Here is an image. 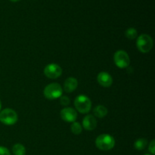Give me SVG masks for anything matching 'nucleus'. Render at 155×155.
<instances>
[{
  "mask_svg": "<svg viewBox=\"0 0 155 155\" xmlns=\"http://www.w3.org/2000/svg\"><path fill=\"white\" fill-rule=\"evenodd\" d=\"M95 145L101 151L111 150L115 145L114 138L109 134H101L95 139Z\"/></svg>",
  "mask_w": 155,
  "mask_h": 155,
  "instance_id": "f257e3e1",
  "label": "nucleus"
},
{
  "mask_svg": "<svg viewBox=\"0 0 155 155\" xmlns=\"http://www.w3.org/2000/svg\"><path fill=\"white\" fill-rule=\"evenodd\" d=\"M74 106L80 113L87 114L92 108V101L86 95H80L74 100Z\"/></svg>",
  "mask_w": 155,
  "mask_h": 155,
  "instance_id": "f03ea898",
  "label": "nucleus"
},
{
  "mask_svg": "<svg viewBox=\"0 0 155 155\" xmlns=\"http://www.w3.org/2000/svg\"><path fill=\"white\" fill-rule=\"evenodd\" d=\"M44 96L49 100H54L62 96L63 89L57 83H52L46 86L44 89Z\"/></svg>",
  "mask_w": 155,
  "mask_h": 155,
  "instance_id": "7ed1b4c3",
  "label": "nucleus"
},
{
  "mask_svg": "<svg viewBox=\"0 0 155 155\" xmlns=\"http://www.w3.org/2000/svg\"><path fill=\"white\" fill-rule=\"evenodd\" d=\"M136 46L142 53H148L153 48V39L149 35L142 34L138 36Z\"/></svg>",
  "mask_w": 155,
  "mask_h": 155,
  "instance_id": "20e7f679",
  "label": "nucleus"
},
{
  "mask_svg": "<svg viewBox=\"0 0 155 155\" xmlns=\"http://www.w3.org/2000/svg\"><path fill=\"white\" fill-rule=\"evenodd\" d=\"M16 111L11 108H5L0 112V122L7 126L14 125L18 121Z\"/></svg>",
  "mask_w": 155,
  "mask_h": 155,
  "instance_id": "39448f33",
  "label": "nucleus"
},
{
  "mask_svg": "<svg viewBox=\"0 0 155 155\" xmlns=\"http://www.w3.org/2000/svg\"><path fill=\"white\" fill-rule=\"evenodd\" d=\"M114 61L116 66L120 69H124L130 66V58L127 51L124 50L117 51L114 54Z\"/></svg>",
  "mask_w": 155,
  "mask_h": 155,
  "instance_id": "423d86ee",
  "label": "nucleus"
},
{
  "mask_svg": "<svg viewBox=\"0 0 155 155\" xmlns=\"http://www.w3.org/2000/svg\"><path fill=\"white\" fill-rule=\"evenodd\" d=\"M44 74L49 79H57L61 76L62 68L57 64H49L44 68Z\"/></svg>",
  "mask_w": 155,
  "mask_h": 155,
  "instance_id": "0eeeda50",
  "label": "nucleus"
},
{
  "mask_svg": "<svg viewBox=\"0 0 155 155\" xmlns=\"http://www.w3.org/2000/svg\"><path fill=\"white\" fill-rule=\"evenodd\" d=\"M61 117L64 121L68 123L75 122L77 118V113L72 107H65L61 110Z\"/></svg>",
  "mask_w": 155,
  "mask_h": 155,
  "instance_id": "6e6552de",
  "label": "nucleus"
},
{
  "mask_svg": "<svg viewBox=\"0 0 155 155\" xmlns=\"http://www.w3.org/2000/svg\"><path fill=\"white\" fill-rule=\"evenodd\" d=\"M97 80H98V83L103 87H110L113 83V78L108 73L104 72V71L98 74Z\"/></svg>",
  "mask_w": 155,
  "mask_h": 155,
  "instance_id": "1a4fd4ad",
  "label": "nucleus"
},
{
  "mask_svg": "<svg viewBox=\"0 0 155 155\" xmlns=\"http://www.w3.org/2000/svg\"><path fill=\"white\" fill-rule=\"evenodd\" d=\"M83 127L86 130L92 131L97 127V120L93 115H86L83 120Z\"/></svg>",
  "mask_w": 155,
  "mask_h": 155,
  "instance_id": "9d476101",
  "label": "nucleus"
},
{
  "mask_svg": "<svg viewBox=\"0 0 155 155\" xmlns=\"http://www.w3.org/2000/svg\"><path fill=\"white\" fill-rule=\"evenodd\" d=\"M78 86V81L74 77H68L64 83V92L68 93L73 92Z\"/></svg>",
  "mask_w": 155,
  "mask_h": 155,
  "instance_id": "9b49d317",
  "label": "nucleus"
},
{
  "mask_svg": "<svg viewBox=\"0 0 155 155\" xmlns=\"http://www.w3.org/2000/svg\"><path fill=\"white\" fill-rule=\"evenodd\" d=\"M107 109L104 105H98L94 108L93 114L98 118H103L107 114Z\"/></svg>",
  "mask_w": 155,
  "mask_h": 155,
  "instance_id": "f8f14e48",
  "label": "nucleus"
},
{
  "mask_svg": "<svg viewBox=\"0 0 155 155\" xmlns=\"http://www.w3.org/2000/svg\"><path fill=\"white\" fill-rule=\"evenodd\" d=\"M12 151L15 155H26V148L21 144L18 143L12 147Z\"/></svg>",
  "mask_w": 155,
  "mask_h": 155,
  "instance_id": "ddd939ff",
  "label": "nucleus"
},
{
  "mask_svg": "<svg viewBox=\"0 0 155 155\" xmlns=\"http://www.w3.org/2000/svg\"><path fill=\"white\" fill-rule=\"evenodd\" d=\"M147 145H148V141L145 139H137L134 143V148L138 151H142V150L145 149L146 148Z\"/></svg>",
  "mask_w": 155,
  "mask_h": 155,
  "instance_id": "4468645a",
  "label": "nucleus"
},
{
  "mask_svg": "<svg viewBox=\"0 0 155 155\" xmlns=\"http://www.w3.org/2000/svg\"><path fill=\"white\" fill-rule=\"evenodd\" d=\"M125 36L126 37L130 39H135L136 38H137L138 36V32L133 27H130L128 28L125 32Z\"/></svg>",
  "mask_w": 155,
  "mask_h": 155,
  "instance_id": "2eb2a0df",
  "label": "nucleus"
},
{
  "mask_svg": "<svg viewBox=\"0 0 155 155\" xmlns=\"http://www.w3.org/2000/svg\"><path fill=\"white\" fill-rule=\"evenodd\" d=\"M71 130L74 135H80L82 133V126L80 123L74 122L71 127Z\"/></svg>",
  "mask_w": 155,
  "mask_h": 155,
  "instance_id": "dca6fc26",
  "label": "nucleus"
},
{
  "mask_svg": "<svg viewBox=\"0 0 155 155\" xmlns=\"http://www.w3.org/2000/svg\"><path fill=\"white\" fill-rule=\"evenodd\" d=\"M60 103L61 105L67 106L70 104V98L68 96H61Z\"/></svg>",
  "mask_w": 155,
  "mask_h": 155,
  "instance_id": "f3484780",
  "label": "nucleus"
},
{
  "mask_svg": "<svg viewBox=\"0 0 155 155\" xmlns=\"http://www.w3.org/2000/svg\"><path fill=\"white\" fill-rule=\"evenodd\" d=\"M148 151L151 153V154L154 155L155 154V141L154 139H153L149 144V146H148Z\"/></svg>",
  "mask_w": 155,
  "mask_h": 155,
  "instance_id": "a211bd4d",
  "label": "nucleus"
},
{
  "mask_svg": "<svg viewBox=\"0 0 155 155\" xmlns=\"http://www.w3.org/2000/svg\"><path fill=\"white\" fill-rule=\"evenodd\" d=\"M0 155H11V153L7 148L0 146Z\"/></svg>",
  "mask_w": 155,
  "mask_h": 155,
  "instance_id": "6ab92c4d",
  "label": "nucleus"
},
{
  "mask_svg": "<svg viewBox=\"0 0 155 155\" xmlns=\"http://www.w3.org/2000/svg\"><path fill=\"white\" fill-rule=\"evenodd\" d=\"M11 2H18L20 1V0H10Z\"/></svg>",
  "mask_w": 155,
  "mask_h": 155,
  "instance_id": "aec40b11",
  "label": "nucleus"
},
{
  "mask_svg": "<svg viewBox=\"0 0 155 155\" xmlns=\"http://www.w3.org/2000/svg\"><path fill=\"white\" fill-rule=\"evenodd\" d=\"M1 108H2V103H1V101H0V110H1Z\"/></svg>",
  "mask_w": 155,
  "mask_h": 155,
  "instance_id": "412c9836",
  "label": "nucleus"
},
{
  "mask_svg": "<svg viewBox=\"0 0 155 155\" xmlns=\"http://www.w3.org/2000/svg\"><path fill=\"white\" fill-rule=\"evenodd\" d=\"M145 155H151V154H145Z\"/></svg>",
  "mask_w": 155,
  "mask_h": 155,
  "instance_id": "4be33fe9",
  "label": "nucleus"
}]
</instances>
